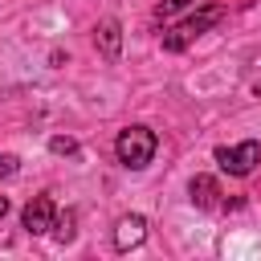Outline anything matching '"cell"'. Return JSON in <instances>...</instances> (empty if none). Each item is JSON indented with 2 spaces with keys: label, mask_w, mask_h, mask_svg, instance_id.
I'll return each mask as SVG.
<instances>
[{
  "label": "cell",
  "mask_w": 261,
  "mask_h": 261,
  "mask_svg": "<svg viewBox=\"0 0 261 261\" xmlns=\"http://www.w3.org/2000/svg\"><path fill=\"white\" fill-rule=\"evenodd\" d=\"M253 94H257V98H261V82H257V86H253Z\"/></svg>",
  "instance_id": "cell-13"
},
{
  "label": "cell",
  "mask_w": 261,
  "mask_h": 261,
  "mask_svg": "<svg viewBox=\"0 0 261 261\" xmlns=\"http://www.w3.org/2000/svg\"><path fill=\"white\" fill-rule=\"evenodd\" d=\"M53 220H57V204L53 196H33L20 212V224L29 237H41V232H53Z\"/></svg>",
  "instance_id": "cell-4"
},
{
  "label": "cell",
  "mask_w": 261,
  "mask_h": 261,
  "mask_svg": "<svg viewBox=\"0 0 261 261\" xmlns=\"http://www.w3.org/2000/svg\"><path fill=\"white\" fill-rule=\"evenodd\" d=\"M49 151H53V155H77V139H69V135H53V139H49Z\"/></svg>",
  "instance_id": "cell-9"
},
{
  "label": "cell",
  "mask_w": 261,
  "mask_h": 261,
  "mask_svg": "<svg viewBox=\"0 0 261 261\" xmlns=\"http://www.w3.org/2000/svg\"><path fill=\"white\" fill-rule=\"evenodd\" d=\"M4 212H8V196H0V216H4Z\"/></svg>",
  "instance_id": "cell-12"
},
{
  "label": "cell",
  "mask_w": 261,
  "mask_h": 261,
  "mask_svg": "<svg viewBox=\"0 0 261 261\" xmlns=\"http://www.w3.org/2000/svg\"><path fill=\"white\" fill-rule=\"evenodd\" d=\"M155 130L151 126H126V130H118V139H114V155H118V163L122 167H130V171H143L151 159H155Z\"/></svg>",
  "instance_id": "cell-2"
},
{
  "label": "cell",
  "mask_w": 261,
  "mask_h": 261,
  "mask_svg": "<svg viewBox=\"0 0 261 261\" xmlns=\"http://www.w3.org/2000/svg\"><path fill=\"white\" fill-rule=\"evenodd\" d=\"M73 224H77V212H61V216L53 220V241H57V245H69V241L77 237Z\"/></svg>",
  "instance_id": "cell-8"
},
{
  "label": "cell",
  "mask_w": 261,
  "mask_h": 261,
  "mask_svg": "<svg viewBox=\"0 0 261 261\" xmlns=\"http://www.w3.org/2000/svg\"><path fill=\"white\" fill-rule=\"evenodd\" d=\"M94 45L102 49L106 61H118V57H122V24H118L114 16H106V20L94 29Z\"/></svg>",
  "instance_id": "cell-6"
},
{
  "label": "cell",
  "mask_w": 261,
  "mask_h": 261,
  "mask_svg": "<svg viewBox=\"0 0 261 261\" xmlns=\"http://www.w3.org/2000/svg\"><path fill=\"white\" fill-rule=\"evenodd\" d=\"M188 196H192V204H196V208H204V212H212V208H224V200H220V184H216L212 175H192V184H188Z\"/></svg>",
  "instance_id": "cell-7"
},
{
  "label": "cell",
  "mask_w": 261,
  "mask_h": 261,
  "mask_svg": "<svg viewBox=\"0 0 261 261\" xmlns=\"http://www.w3.org/2000/svg\"><path fill=\"white\" fill-rule=\"evenodd\" d=\"M228 16V8L224 4H200L192 16H184L179 24H171V29H163V49L167 53H184L200 33H208V29H216L220 20Z\"/></svg>",
  "instance_id": "cell-1"
},
{
  "label": "cell",
  "mask_w": 261,
  "mask_h": 261,
  "mask_svg": "<svg viewBox=\"0 0 261 261\" xmlns=\"http://www.w3.org/2000/svg\"><path fill=\"white\" fill-rule=\"evenodd\" d=\"M143 241H147V216L130 212V216H122V220L114 224V249H118V253H130V249H139Z\"/></svg>",
  "instance_id": "cell-5"
},
{
  "label": "cell",
  "mask_w": 261,
  "mask_h": 261,
  "mask_svg": "<svg viewBox=\"0 0 261 261\" xmlns=\"http://www.w3.org/2000/svg\"><path fill=\"white\" fill-rule=\"evenodd\" d=\"M188 4H196V0H159V4H155V16H159V20H163V16H175V12L188 8Z\"/></svg>",
  "instance_id": "cell-10"
},
{
  "label": "cell",
  "mask_w": 261,
  "mask_h": 261,
  "mask_svg": "<svg viewBox=\"0 0 261 261\" xmlns=\"http://www.w3.org/2000/svg\"><path fill=\"white\" fill-rule=\"evenodd\" d=\"M16 171V155H0V179H8Z\"/></svg>",
  "instance_id": "cell-11"
},
{
  "label": "cell",
  "mask_w": 261,
  "mask_h": 261,
  "mask_svg": "<svg viewBox=\"0 0 261 261\" xmlns=\"http://www.w3.org/2000/svg\"><path fill=\"white\" fill-rule=\"evenodd\" d=\"M216 163H220V171H228V175H249V171L261 163V143H257V139H245V143H237V147H216Z\"/></svg>",
  "instance_id": "cell-3"
}]
</instances>
